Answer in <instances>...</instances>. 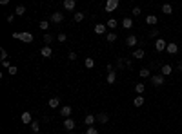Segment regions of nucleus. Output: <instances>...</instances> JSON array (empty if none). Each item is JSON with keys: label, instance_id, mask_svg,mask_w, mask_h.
Here are the masks:
<instances>
[{"label": "nucleus", "instance_id": "3", "mask_svg": "<svg viewBox=\"0 0 182 134\" xmlns=\"http://www.w3.org/2000/svg\"><path fill=\"white\" fill-rule=\"evenodd\" d=\"M168 47V42L162 38H157V42H155V49H157V53H162V51Z\"/></svg>", "mask_w": 182, "mask_h": 134}, {"label": "nucleus", "instance_id": "1", "mask_svg": "<svg viewBox=\"0 0 182 134\" xmlns=\"http://www.w3.org/2000/svg\"><path fill=\"white\" fill-rule=\"evenodd\" d=\"M151 84L155 85V87H160V85H164V76L162 74H151Z\"/></svg>", "mask_w": 182, "mask_h": 134}, {"label": "nucleus", "instance_id": "27", "mask_svg": "<svg viewBox=\"0 0 182 134\" xmlns=\"http://www.w3.org/2000/svg\"><path fill=\"white\" fill-rule=\"evenodd\" d=\"M126 67V58H119L117 60V69H124Z\"/></svg>", "mask_w": 182, "mask_h": 134}, {"label": "nucleus", "instance_id": "12", "mask_svg": "<svg viewBox=\"0 0 182 134\" xmlns=\"http://www.w3.org/2000/svg\"><path fill=\"white\" fill-rule=\"evenodd\" d=\"M40 55L44 56V58H49V56L53 55V51H51V47H49V45H46V47H42V49H40Z\"/></svg>", "mask_w": 182, "mask_h": 134}, {"label": "nucleus", "instance_id": "37", "mask_svg": "<svg viewBox=\"0 0 182 134\" xmlns=\"http://www.w3.org/2000/svg\"><path fill=\"white\" fill-rule=\"evenodd\" d=\"M86 134H99V130L95 127H88V130H86Z\"/></svg>", "mask_w": 182, "mask_h": 134}, {"label": "nucleus", "instance_id": "15", "mask_svg": "<svg viewBox=\"0 0 182 134\" xmlns=\"http://www.w3.org/2000/svg\"><path fill=\"white\" fill-rule=\"evenodd\" d=\"M97 121H99V123H108V121H109V116L106 114V112H100V114L97 116Z\"/></svg>", "mask_w": 182, "mask_h": 134}, {"label": "nucleus", "instance_id": "23", "mask_svg": "<svg viewBox=\"0 0 182 134\" xmlns=\"http://www.w3.org/2000/svg\"><path fill=\"white\" fill-rule=\"evenodd\" d=\"M140 78H151V73H149V67H146V69H140Z\"/></svg>", "mask_w": 182, "mask_h": 134}, {"label": "nucleus", "instance_id": "14", "mask_svg": "<svg viewBox=\"0 0 182 134\" xmlns=\"http://www.w3.org/2000/svg\"><path fill=\"white\" fill-rule=\"evenodd\" d=\"M75 6H77V2H75V0H64V7H66L68 11H73Z\"/></svg>", "mask_w": 182, "mask_h": 134}, {"label": "nucleus", "instance_id": "39", "mask_svg": "<svg viewBox=\"0 0 182 134\" xmlns=\"http://www.w3.org/2000/svg\"><path fill=\"white\" fill-rule=\"evenodd\" d=\"M7 71H9V73H11V74H17V73H18V69H17V65H11V67H9Z\"/></svg>", "mask_w": 182, "mask_h": 134}, {"label": "nucleus", "instance_id": "6", "mask_svg": "<svg viewBox=\"0 0 182 134\" xmlns=\"http://www.w3.org/2000/svg\"><path fill=\"white\" fill-rule=\"evenodd\" d=\"M171 73H173V69H171L169 64H164L162 67H160V74H162V76H169Z\"/></svg>", "mask_w": 182, "mask_h": 134}, {"label": "nucleus", "instance_id": "22", "mask_svg": "<svg viewBox=\"0 0 182 134\" xmlns=\"http://www.w3.org/2000/svg\"><path fill=\"white\" fill-rule=\"evenodd\" d=\"M162 13H164V15H171V13H173L171 4H164V6H162Z\"/></svg>", "mask_w": 182, "mask_h": 134}, {"label": "nucleus", "instance_id": "31", "mask_svg": "<svg viewBox=\"0 0 182 134\" xmlns=\"http://www.w3.org/2000/svg\"><path fill=\"white\" fill-rule=\"evenodd\" d=\"M84 16H86V15H84V13H80V11H78V13H75V22H82Z\"/></svg>", "mask_w": 182, "mask_h": 134}, {"label": "nucleus", "instance_id": "16", "mask_svg": "<svg viewBox=\"0 0 182 134\" xmlns=\"http://www.w3.org/2000/svg\"><path fill=\"white\" fill-rule=\"evenodd\" d=\"M146 22H147L149 26H155V24L158 22V18H157V15H147V16H146Z\"/></svg>", "mask_w": 182, "mask_h": 134}, {"label": "nucleus", "instance_id": "26", "mask_svg": "<svg viewBox=\"0 0 182 134\" xmlns=\"http://www.w3.org/2000/svg\"><path fill=\"white\" fill-rule=\"evenodd\" d=\"M106 80H108V84H115V80H117V73H115V71H113V73H108V78H106Z\"/></svg>", "mask_w": 182, "mask_h": 134}, {"label": "nucleus", "instance_id": "28", "mask_svg": "<svg viewBox=\"0 0 182 134\" xmlns=\"http://www.w3.org/2000/svg\"><path fill=\"white\" fill-rule=\"evenodd\" d=\"M106 27L115 29V27H117V20H115V18H109V20H108V24H106Z\"/></svg>", "mask_w": 182, "mask_h": 134}, {"label": "nucleus", "instance_id": "2", "mask_svg": "<svg viewBox=\"0 0 182 134\" xmlns=\"http://www.w3.org/2000/svg\"><path fill=\"white\" fill-rule=\"evenodd\" d=\"M119 0H108V2H106V11H108V13H113L115 11V9L117 7H119Z\"/></svg>", "mask_w": 182, "mask_h": 134}, {"label": "nucleus", "instance_id": "4", "mask_svg": "<svg viewBox=\"0 0 182 134\" xmlns=\"http://www.w3.org/2000/svg\"><path fill=\"white\" fill-rule=\"evenodd\" d=\"M24 125H31L33 123V116H31V112H22V116H20Z\"/></svg>", "mask_w": 182, "mask_h": 134}, {"label": "nucleus", "instance_id": "35", "mask_svg": "<svg viewBox=\"0 0 182 134\" xmlns=\"http://www.w3.org/2000/svg\"><path fill=\"white\" fill-rule=\"evenodd\" d=\"M149 36H151V38H158V29H151V31H149Z\"/></svg>", "mask_w": 182, "mask_h": 134}, {"label": "nucleus", "instance_id": "29", "mask_svg": "<svg viewBox=\"0 0 182 134\" xmlns=\"http://www.w3.org/2000/svg\"><path fill=\"white\" fill-rule=\"evenodd\" d=\"M38 129H40V125H38V121H35V120H33V123H31V130H33V132L37 134V132H40Z\"/></svg>", "mask_w": 182, "mask_h": 134}, {"label": "nucleus", "instance_id": "8", "mask_svg": "<svg viewBox=\"0 0 182 134\" xmlns=\"http://www.w3.org/2000/svg\"><path fill=\"white\" fill-rule=\"evenodd\" d=\"M137 42H138V40H137V36H135V35H129V36L126 38L127 47H135V45H137Z\"/></svg>", "mask_w": 182, "mask_h": 134}, {"label": "nucleus", "instance_id": "9", "mask_svg": "<svg viewBox=\"0 0 182 134\" xmlns=\"http://www.w3.org/2000/svg\"><path fill=\"white\" fill-rule=\"evenodd\" d=\"M71 112H73L71 105H64V107L60 109V114H62V116H66V118H69V116H71Z\"/></svg>", "mask_w": 182, "mask_h": 134}, {"label": "nucleus", "instance_id": "41", "mask_svg": "<svg viewBox=\"0 0 182 134\" xmlns=\"http://www.w3.org/2000/svg\"><path fill=\"white\" fill-rule=\"evenodd\" d=\"M69 60H77V53H69Z\"/></svg>", "mask_w": 182, "mask_h": 134}, {"label": "nucleus", "instance_id": "30", "mask_svg": "<svg viewBox=\"0 0 182 134\" xmlns=\"http://www.w3.org/2000/svg\"><path fill=\"white\" fill-rule=\"evenodd\" d=\"M24 13H26V7H24V6H17L15 15H24Z\"/></svg>", "mask_w": 182, "mask_h": 134}, {"label": "nucleus", "instance_id": "32", "mask_svg": "<svg viewBox=\"0 0 182 134\" xmlns=\"http://www.w3.org/2000/svg\"><path fill=\"white\" fill-rule=\"evenodd\" d=\"M106 40H108V42H115L117 35H115V33H108V35H106Z\"/></svg>", "mask_w": 182, "mask_h": 134}, {"label": "nucleus", "instance_id": "43", "mask_svg": "<svg viewBox=\"0 0 182 134\" xmlns=\"http://www.w3.org/2000/svg\"><path fill=\"white\" fill-rule=\"evenodd\" d=\"M2 65H4V67H7V69L11 67V65H9V62H7V60H4V62H2Z\"/></svg>", "mask_w": 182, "mask_h": 134}, {"label": "nucleus", "instance_id": "33", "mask_svg": "<svg viewBox=\"0 0 182 134\" xmlns=\"http://www.w3.org/2000/svg\"><path fill=\"white\" fill-rule=\"evenodd\" d=\"M49 27V22L47 20H40V29H47Z\"/></svg>", "mask_w": 182, "mask_h": 134}, {"label": "nucleus", "instance_id": "45", "mask_svg": "<svg viewBox=\"0 0 182 134\" xmlns=\"http://www.w3.org/2000/svg\"><path fill=\"white\" fill-rule=\"evenodd\" d=\"M177 67H178V71H182V60L178 62V65H177Z\"/></svg>", "mask_w": 182, "mask_h": 134}, {"label": "nucleus", "instance_id": "11", "mask_svg": "<svg viewBox=\"0 0 182 134\" xmlns=\"http://www.w3.org/2000/svg\"><path fill=\"white\" fill-rule=\"evenodd\" d=\"M166 51H168L169 55H177V53H178V45H177V44H168Z\"/></svg>", "mask_w": 182, "mask_h": 134}, {"label": "nucleus", "instance_id": "42", "mask_svg": "<svg viewBox=\"0 0 182 134\" xmlns=\"http://www.w3.org/2000/svg\"><path fill=\"white\" fill-rule=\"evenodd\" d=\"M15 20V15H7V22H13Z\"/></svg>", "mask_w": 182, "mask_h": 134}, {"label": "nucleus", "instance_id": "13", "mask_svg": "<svg viewBox=\"0 0 182 134\" xmlns=\"http://www.w3.org/2000/svg\"><path fill=\"white\" fill-rule=\"evenodd\" d=\"M64 127H66L68 130H73V129H75V120L66 118V120H64Z\"/></svg>", "mask_w": 182, "mask_h": 134}, {"label": "nucleus", "instance_id": "10", "mask_svg": "<svg viewBox=\"0 0 182 134\" xmlns=\"http://www.w3.org/2000/svg\"><path fill=\"white\" fill-rule=\"evenodd\" d=\"M95 121H97V116H93V114H88V116L84 118V123H86L88 127H93V123H95Z\"/></svg>", "mask_w": 182, "mask_h": 134}, {"label": "nucleus", "instance_id": "19", "mask_svg": "<svg viewBox=\"0 0 182 134\" xmlns=\"http://www.w3.org/2000/svg\"><path fill=\"white\" fill-rule=\"evenodd\" d=\"M144 56H146L144 49H135V51H133V58H140V60H142Z\"/></svg>", "mask_w": 182, "mask_h": 134}, {"label": "nucleus", "instance_id": "44", "mask_svg": "<svg viewBox=\"0 0 182 134\" xmlns=\"http://www.w3.org/2000/svg\"><path fill=\"white\" fill-rule=\"evenodd\" d=\"M13 38H15V40H20V33H13Z\"/></svg>", "mask_w": 182, "mask_h": 134}, {"label": "nucleus", "instance_id": "34", "mask_svg": "<svg viewBox=\"0 0 182 134\" xmlns=\"http://www.w3.org/2000/svg\"><path fill=\"white\" fill-rule=\"evenodd\" d=\"M57 40H58V42H66V40H68V36H66V33H60V35L57 36Z\"/></svg>", "mask_w": 182, "mask_h": 134}, {"label": "nucleus", "instance_id": "46", "mask_svg": "<svg viewBox=\"0 0 182 134\" xmlns=\"http://www.w3.org/2000/svg\"><path fill=\"white\" fill-rule=\"evenodd\" d=\"M180 96H182V94H180Z\"/></svg>", "mask_w": 182, "mask_h": 134}, {"label": "nucleus", "instance_id": "24", "mask_svg": "<svg viewBox=\"0 0 182 134\" xmlns=\"http://www.w3.org/2000/svg\"><path fill=\"white\" fill-rule=\"evenodd\" d=\"M84 65L88 67V69H93V67H95V60H93V58H86V60H84Z\"/></svg>", "mask_w": 182, "mask_h": 134}, {"label": "nucleus", "instance_id": "18", "mask_svg": "<svg viewBox=\"0 0 182 134\" xmlns=\"http://www.w3.org/2000/svg\"><path fill=\"white\" fill-rule=\"evenodd\" d=\"M106 29H108V27H106L104 24H97V26H95V33H97V35H104Z\"/></svg>", "mask_w": 182, "mask_h": 134}, {"label": "nucleus", "instance_id": "40", "mask_svg": "<svg viewBox=\"0 0 182 134\" xmlns=\"http://www.w3.org/2000/svg\"><path fill=\"white\" fill-rule=\"evenodd\" d=\"M133 15H135V16L140 15V7H133Z\"/></svg>", "mask_w": 182, "mask_h": 134}, {"label": "nucleus", "instance_id": "17", "mask_svg": "<svg viewBox=\"0 0 182 134\" xmlns=\"http://www.w3.org/2000/svg\"><path fill=\"white\" fill-rule=\"evenodd\" d=\"M47 105H49V107H51V109H57V107H58V105H60V100H58V98H57V96H55V98H51V100H49V101H47Z\"/></svg>", "mask_w": 182, "mask_h": 134}, {"label": "nucleus", "instance_id": "20", "mask_svg": "<svg viewBox=\"0 0 182 134\" xmlns=\"http://www.w3.org/2000/svg\"><path fill=\"white\" fill-rule=\"evenodd\" d=\"M122 26H124V29H131L133 27V20L131 18H124L122 20Z\"/></svg>", "mask_w": 182, "mask_h": 134}, {"label": "nucleus", "instance_id": "21", "mask_svg": "<svg viewBox=\"0 0 182 134\" xmlns=\"http://www.w3.org/2000/svg\"><path fill=\"white\" fill-rule=\"evenodd\" d=\"M133 105H135V107H142V105H144V96H137V98L133 100Z\"/></svg>", "mask_w": 182, "mask_h": 134}, {"label": "nucleus", "instance_id": "7", "mask_svg": "<svg viewBox=\"0 0 182 134\" xmlns=\"http://www.w3.org/2000/svg\"><path fill=\"white\" fill-rule=\"evenodd\" d=\"M20 40H22L24 44H31L33 42V35L31 33H20Z\"/></svg>", "mask_w": 182, "mask_h": 134}, {"label": "nucleus", "instance_id": "36", "mask_svg": "<svg viewBox=\"0 0 182 134\" xmlns=\"http://www.w3.org/2000/svg\"><path fill=\"white\" fill-rule=\"evenodd\" d=\"M44 42H46V44H51V42H53V36H51L49 33H47V35H44Z\"/></svg>", "mask_w": 182, "mask_h": 134}, {"label": "nucleus", "instance_id": "25", "mask_svg": "<svg viewBox=\"0 0 182 134\" xmlns=\"http://www.w3.org/2000/svg\"><path fill=\"white\" fill-rule=\"evenodd\" d=\"M135 91L138 92V96H142V92L146 91V85H144V84H137V85H135Z\"/></svg>", "mask_w": 182, "mask_h": 134}, {"label": "nucleus", "instance_id": "38", "mask_svg": "<svg viewBox=\"0 0 182 134\" xmlns=\"http://www.w3.org/2000/svg\"><path fill=\"white\" fill-rule=\"evenodd\" d=\"M0 58H2V62H4V60H7V53H6V49H0Z\"/></svg>", "mask_w": 182, "mask_h": 134}, {"label": "nucleus", "instance_id": "5", "mask_svg": "<svg viewBox=\"0 0 182 134\" xmlns=\"http://www.w3.org/2000/svg\"><path fill=\"white\" fill-rule=\"evenodd\" d=\"M49 20H51V22H55V24H60L62 20H64V15H62V13H58V11H55V13L49 16Z\"/></svg>", "mask_w": 182, "mask_h": 134}]
</instances>
